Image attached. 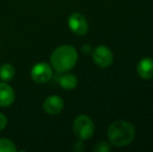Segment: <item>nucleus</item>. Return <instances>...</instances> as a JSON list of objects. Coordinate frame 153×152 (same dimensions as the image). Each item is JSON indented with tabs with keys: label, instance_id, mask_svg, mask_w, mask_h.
I'll return each mask as SVG.
<instances>
[{
	"label": "nucleus",
	"instance_id": "obj_5",
	"mask_svg": "<svg viewBox=\"0 0 153 152\" xmlns=\"http://www.w3.org/2000/svg\"><path fill=\"white\" fill-rule=\"evenodd\" d=\"M68 26L76 36H85L89 31V23L85 16L79 13H73L68 19Z\"/></svg>",
	"mask_w": 153,
	"mask_h": 152
},
{
	"label": "nucleus",
	"instance_id": "obj_2",
	"mask_svg": "<svg viewBox=\"0 0 153 152\" xmlns=\"http://www.w3.org/2000/svg\"><path fill=\"white\" fill-rule=\"evenodd\" d=\"M78 59L76 49L71 45H62L57 47L50 56L52 68L59 73H65L75 67Z\"/></svg>",
	"mask_w": 153,
	"mask_h": 152
},
{
	"label": "nucleus",
	"instance_id": "obj_10",
	"mask_svg": "<svg viewBox=\"0 0 153 152\" xmlns=\"http://www.w3.org/2000/svg\"><path fill=\"white\" fill-rule=\"evenodd\" d=\"M59 85H61L62 89L74 90L75 87H77L78 80H77V77L75 76L74 74L65 72V73L59 78Z\"/></svg>",
	"mask_w": 153,
	"mask_h": 152
},
{
	"label": "nucleus",
	"instance_id": "obj_13",
	"mask_svg": "<svg viewBox=\"0 0 153 152\" xmlns=\"http://www.w3.org/2000/svg\"><path fill=\"white\" fill-rule=\"evenodd\" d=\"M94 150L96 152H108L111 151V146L107 142H99L95 146Z\"/></svg>",
	"mask_w": 153,
	"mask_h": 152
},
{
	"label": "nucleus",
	"instance_id": "obj_11",
	"mask_svg": "<svg viewBox=\"0 0 153 152\" xmlns=\"http://www.w3.org/2000/svg\"><path fill=\"white\" fill-rule=\"evenodd\" d=\"M16 71L15 68L10 64H3L2 66H0V78L2 81L6 82V81H10L14 78Z\"/></svg>",
	"mask_w": 153,
	"mask_h": 152
},
{
	"label": "nucleus",
	"instance_id": "obj_4",
	"mask_svg": "<svg viewBox=\"0 0 153 152\" xmlns=\"http://www.w3.org/2000/svg\"><path fill=\"white\" fill-rule=\"evenodd\" d=\"M92 56L94 63L98 67L103 68V69L108 68L114 62V54L111 50L108 47L103 46V45L97 46L95 49H93Z\"/></svg>",
	"mask_w": 153,
	"mask_h": 152
},
{
	"label": "nucleus",
	"instance_id": "obj_16",
	"mask_svg": "<svg viewBox=\"0 0 153 152\" xmlns=\"http://www.w3.org/2000/svg\"><path fill=\"white\" fill-rule=\"evenodd\" d=\"M81 50H82V52L85 53V54H90V53H92L93 48L90 46L89 44H85V45H83V46H82Z\"/></svg>",
	"mask_w": 153,
	"mask_h": 152
},
{
	"label": "nucleus",
	"instance_id": "obj_15",
	"mask_svg": "<svg viewBox=\"0 0 153 152\" xmlns=\"http://www.w3.org/2000/svg\"><path fill=\"white\" fill-rule=\"evenodd\" d=\"M6 125H7V118L5 117V115L0 113V131L3 130L6 127Z\"/></svg>",
	"mask_w": 153,
	"mask_h": 152
},
{
	"label": "nucleus",
	"instance_id": "obj_6",
	"mask_svg": "<svg viewBox=\"0 0 153 152\" xmlns=\"http://www.w3.org/2000/svg\"><path fill=\"white\" fill-rule=\"evenodd\" d=\"M30 76L36 83H46L52 77V69L49 64L38 63L32 67Z\"/></svg>",
	"mask_w": 153,
	"mask_h": 152
},
{
	"label": "nucleus",
	"instance_id": "obj_7",
	"mask_svg": "<svg viewBox=\"0 0 153 152\" xmlns=\"http://www.w3.org/2000/svg\"><path fill=\"white\" fill-rule=\"evenodd\" d=\"M64 100L62 99L59 96L56 95H51L45 99V101L43 102V108L44 110L49 115H59V113H62V110H64Z\"/></svg>",
	"mask_w": 153,
	"mask_h": 152
},
{
	"label": "nucleus",
	"instance_id": "obj_8",
	"mask_svg": "<svg viewBox=\"0 0 153 152\" xmlns=\"http://www.w3.org/2000/svg\"><path fill=\"white\" fill-rule=\"evenodd\" d=\"M137 72L142 79H151L153 77V59L151 57H143L137 63Z\"/></svg>",
	"mask_w": 153,
	"mask_h": 152
},
{
	"label": "nucleus",
	"instance_id": "obj_3",
	"mask_svg": "<svg viewBox=\"0 0 153 152\" xmlns=\"http://www.w3.org/2000/svg\"><path fill=\"white\" fill-rule=\"evenodd\" d=\"M73 132L78 138V140L85 141L93 136L95 132L94 122L89 116L80 115L75 118L73 122Z\"/></svg>",
	"mask_w": 153,
	"mask_h": 152
},
{
	"label": "nucleus",
	"instance_id": "obj_9",
	"mask_svg": "<svg viewBox=\"0 0 153 152\" xmlns=\"http://www.w3.org/2000/svg\"><path fill=\"white\" fill-rule=\"evenodd\" d=\"M15 101V92L10 85L5 82H0V106L7 108Z\"/></svg>",
	"mask_w": 153,
	"mask_h": 152
},
{
	"label": "nucleus",
	"instance_id": "obj_1",
	"mask_svg": "<svg viewBox=\"0 0 153 152\" xmlns=\"http://www.w3.org/2000/svg\"><path fill=\"white\" fill-rule=\"evenodd\" d=\"M135 129L133 125L125 120H117L109 125L107 138L111 144L116 147H125L133 141Z\"/></svg>",
	"mask_w": 153,
	"mask_h": 152
},
{
	"label": "nucleus",
	"instance_id": "obj_12",
	"mask_svg": "<svg viewBox=\"0 0 153 152\" xmlns=\"http://www.w3.org/2000/svg\"><path fill=\"white\" fill-rule=\"evenodd\" d=\"M17 150L14 142L8 139H0V152H15Z\"/></svg>",
	"mask_w": 153,
	"mask_h": 152
},
{
	"label": "nucleus",
	"instance_id": "obj_14",
	"mask_svg": "<svg viewBox=\"0 0 153 152\" xmlns=\"http://www.w3.org/2000/svg\"><path fill=\"white\" fill-rule=\"evenodd\" d=\"M73 150L76 151V152H81L85 150V145H83L82 141L79 140L78 142H76L74 144V146H73Z\"/></svg>",
	"mask_w": 153,
	"mask_h": 152
}]
</instances>
